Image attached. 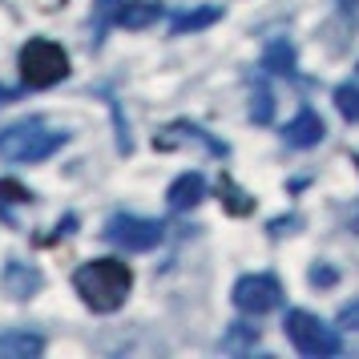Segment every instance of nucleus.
<instances>
[{
    "label": "nucleus",
    "mask_w": 359,
    "mask_h": 359,
    "mask_svg": "<svg viewBox=\"0 0 359 359\" xmlns=\"http://www.w3.org/2000/svg\"><path fill=\"white\" fill-rule=\"evenodd\" d=\"M250 117H255L259 126H266V121L275 117V97H271V89H266V85H255V101H250Z\"/></svg>",
    "instance_id": "nucleus-18"
},
{
    "label": "nucleus",
    "mask_w": 359,
    "mask_h": 359,
    "mask_svg": "<svg viewBox=\"0 0 359 359\" xmlns=\"http://www.w3.org/2000/svg\"><path fill=\"white\" fill-rule=\"evenodd\" d=\"M355 165H359V158H355Z\"/></svg>",
    "instance_id": "nucleus-23"
},
{
    "label": "nucleus",
    "mask_w": 359,
    "mask_h": 359,
    "mask_svg": "<svg viewBox=\"0 0 359 359\" xmlns=\"http://www.w3.org/2000/svg\"><path fill=\"white\" fill-rule=\"evenodd\" d=\"M45 287V275L36 271L33 262H20V259H8L4 262V291L13 294V299H33L36 291Z\"/></svg>",
    "instance_id": "nucleus-9"
},
{
    "label": "nucleus",
    "mask_w": 359,
    "mask_h": 359,
    "mask_svg": "<svg viewBox=\"0 0 359 359\" xmlns=\"http://www.w3.org/2000/svg\"><path fill=\"white\" fill-rule=\"evenodd\" d=\"M323 133H327L323 117L315 114V109H303V114L283 130V142H287L291 149H311V146H319V142H323Z\"/></svg>",
    "instance_id": "nucleus-10"
},
{
    "label": "nucleus",
    "mask_w": 359,
    "mask_h": 359,
    "mask_svg": "<svg viewBox=\"0 0 359 359\" xmlns=\"http://www.w3.org/2000/svg\"><path fill=\"white\" fill-rule=\"evenodd\" d=\"M162 17V4L154 0H97V29L121 25V29H149Z\"/></svg>",
    "instance_id": "nucleus-7"
},
{
    "label": "nucleus",
    "mask_w": 359,
    "mask_h": 359,
    "mask_svg": "<svg viewBox=\"0 0 359 359\" xmlns=\"http://www.w3.org/2000/svg\"><path fill=\"white\" fill-rule=\"evenodd\" d=\"M335 109L347 121H359V85H339L335 89Z\"/></svg>",
    "instance_id": "nucleus-17"
},
{
    "label": "nucleus",
    "mask_w": 359,
    "mask_h": 359,
    "mask_svg": "<svg viewBox=\"0 0 359 359\" xmlns=\"http://www.w3.org/2000/svg\"><path fill=\"white\" fill-rule=\"evenodd\" d=\"M294 226H299V218H278V222H271V238H283V234H291Z\"/></svg>",
    "instance_id": "nucleus-22"
},
{
    "label": "nucleus",
    "mask_w": 359,
    "mask_h": 359,
    "mask_svg": "<svg viewBox=\"0 0 359 359\" xmlns=\"http://www.w3.org/2000/svg\"><path fill=\"white\" fill-rule=\"evenodd\" d=\"M101 234L121 250H154L165 238V226L154 218H137V214H114Z\"/></svg>",
    "instance_id": "nucleus-5"
},
{
    "label": "nucleus",
    "mask_w": 359,
    "mask_h": 359,
    "mask_svg": "<svg viewBox=\"0 0 359 359\" xmlns=\"http://www.w3.org/2000/svg\"><path fill=\"white\" fill-rule=\"evenodd\" d=\"M202 146L210 158H226L230 149H226V142H218V137H210V133L202 130V126H190V121H174V126H165L158 137H154V146L158 149H178V146Z\"/></svg>",
    "instance_id": "nucleus-8"
},
{
    "label": "nucleus",
    "mask_w": 359,
    "mask_h": 359,
    "mask_svg": "<svg viewBox=\"0 0 359 359\" xmlns=\"http://www.w3.org/2000/svg\"><path fill=\"white\" fill-rule=\"evenodd\" d=\"M262 69L275 73V77H294V73H299V69H294V49H291L287 36H278V41L266 45V53H262Z\"/></svg>",
    "instance_id": "nucleus-14"
},
{
    "label": "nucleus",
    "mask_w": 359,
    "mask_h": 359,
    "mask_svg": "<svg viewBox=\"0 0 359 359\" xmlns=\"http://www.w3.org/2000/svg\"><path fill=\"white\" fill-rule=\"evenodd\" d=\"M45 351V339L33 331H0V359H33Z\"/></svg>",
    "instance_id": "nucleus-12"
},
{
    "label": "nucleus",
    "mask_w": 359,
    "mask_h": 359,
    "mask_svg": "<svg viewBox=\"0 0 359 359\" xmlns=\"http://www.w3.org/2000/svg\"><path fill=\"white\" fill-rule=\"evenodd\" d=\"M287 339L311 359H323V355H339L343 351V339L335 327H327L319 315H307V311H291L287 315Z\"/></svg>",
    "instance_id": "nucleus-4"
},
{
    "label": "nucleus",
    "mask_w": 359,
    "mask_h": 359,
    "mask_svg": "<svg viewBox=\"0 0 359 359\" xmlns=\"http://www.w3.org/2000/svg\"><path fill=\"white\" fill-rule=\"evenodd\" d=\"M20 77L29 89H49V85L65 81L69 77V53L61 45H53L45 36H36L29 41L25 49H20Z\"/></svg>",
    "instance_id": "nucleus-3"
},
{
    "label": "nucleus",
    "mask_w": 359,
    "mask_h": 359,
    "mask_svg": "<svg viewBox=\"0 0 359 359\" xmlns=\"http://www.w3.org/2000/svg\"><path fill=\"white\" fill-rule=\"evenodd\" d=\"M311 283H315V287H331V283H335V271H331V266H311Z\"/></svg>",
    "instance_id": "nucleus-21"
},
{
    "label": "nucleus",
    "mask_w": 359,
    "mask_h": 359,
    "mask_svg": "<svg viewBox=\"0 0 359 359\" xmlns=\"http://www.w3.org/2000/svg\"><path fill=\"white\" fill-rule=\"evenodd\" d=\"M283 303V287L275 275H246L234 283V307L243 315H266Z\"/></svg>",
    "instance_id": "nucleus-6"
},
{
    "label": "nucleus",
    "mask_w": 359,
    "mask_h": 359,
    "mask_svg": "<svg viewBox=\"0 0 359 359\" xmlns=\"http://www.w3.org/2000/svg\"><path fill=\"white\" fill-rule=\"evenodd\" d=\"M73 287L85 299V307H93L97 315H109L126 303V294L133 287V271L117 259H93L73 275Z\"/></svg>",
    "instance_id": "nucleus-1"
},
{
    "label": "nucleus",
    "mask_w": 359,
    "mask_h": 359,
    "mask_svg": "<svg viewBox=\"0 0 359 359\" xmlns=\"http://www.w3.org/2000/svg\"><path fill=\"white\" fill-rule=\"evenodd\" d=\"M218 194H222V206H226L230 214H238V218L255 210V198L246 194V190H238V186H234V182L226 178V174L218 178Z\"/></svg>",
    "instance_id": "nucleus-15"
},
{
    "label": "nucleus",
    "mask_w": 359,
    "mask_h": 359,
    "mask_svg": "<svg viewBox=\"0 0 359 359\" xmlns=\"http://www.w3.org/2000/svg\"><path fill=\"white\" fill-rule=\"evenodd\" d=\"M339 327H347V331H359V303H347V307L339 311Z\"/></svg>",
    "instance_id": "nucleus-20"
},
{
    "label": "nucleus",
    "mask_w": 359,
    "mask_h": 359,
    "mask_svg": "<svg viewBox=\"0 0 359 359\" xmlns=\"http://www.w3.org/2000/svg\"><path fill=\"white\" fill-rule=\"evenodd\" d=\"M246 343H259V331H255V327H246V323H234L226 347H246Z\"/></svg>",
    "instance_id": "nucleus-19"
},
{
    "label": "nucleus",
    "mask_w": 359,
    "mask_h": 359,
    "mask_svg": "<svg viewBox=\"0 0 359 359\" xmlns=\"http://www.w3.org/2000/svg\"><path fill=\"white\" fill-rule=\"evenodd\" d=\"M202 198H206V178H202L198 170H190V174H182V178L170 186L165 202H170V210H190V206H198Z\"/></svg>",
    "instance_id": "nucleus-11"
},
{
    "label": "nucleus",
    "mask_w": 359,
    "mask_h": 359,
    "mask_svg": "<svg viewBox=\"0 0 359 359\" xmlns=\"http://www.w3.org/2000/svg\"><path fill=\"white\" fill-rule=\"evenodd\" d=\"M69 142L65 130H53L41 117H29L20 126H8L0 133V158L8 162H45Z\"/></svg>",
    "instance_id": "nucleus-2"
},
{
    "label": "nucleus",
    "mask_w": 359,
    "mask_h": 359,
    "mask_svg": "<svg viewBox=\"0 0 359 359\" xmlns=\"http://www.w3.org/2000/svg\"><path fill=\"white\" fill-rule=\"evenodd\" d=\"M214 20H222V4H202V8H186L178 17L170 20V33L174 36H186V33H198V29H206Z\"/></svg>",
    "instance_id": "nucleus-13"
},
{
    "label": "nucleus",
    "mask_w": 359,
    "mask_h": 359,
    "mask_svg": "<svg viewBox=\"0 0 359 359\" xmlns=\"http://www.w3.org/2000/svg\"><path fill=\"white\" fill-rule=\"evenodd\" d=\"M25 202H33V194H29L20 182L0 178V214H4V218H8V210H13V206H25Z\"/></svg>",
    "instance_id": "nucleus-16"
}]
</instances>
